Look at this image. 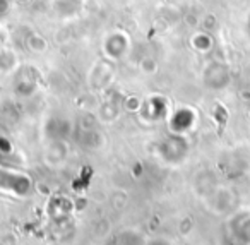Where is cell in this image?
Here are the masks:
<instances>
[{"label":"cell","instance_id":"cell-1","mask_svg":"<svg viewBox=\"0 0 250 245\" xmlns=\"http://www.w3.org/2000/svg\"><path fill=\"white\" fill-rule=\"evenodd\" d=\"M146 238L143 237V233L134 228H127L122 230L115 235V238L111 240V245H146Z\"/></svg>","mask_w":250,"mask_h":245},{"label":"cell","instance_id":"cell-2","mask_svg":"<svg viewBox=\"0 0 250 245\" xmlns=\"http://www.w3.org/2000/svg\"><path fill=\"white\" fill-rule=\"evenodd\" d=\"M146 245H171L168 240H165V238H153V240H147Z\"/></svg>","mask_w":250,"mask_h":245}]
</instances>
